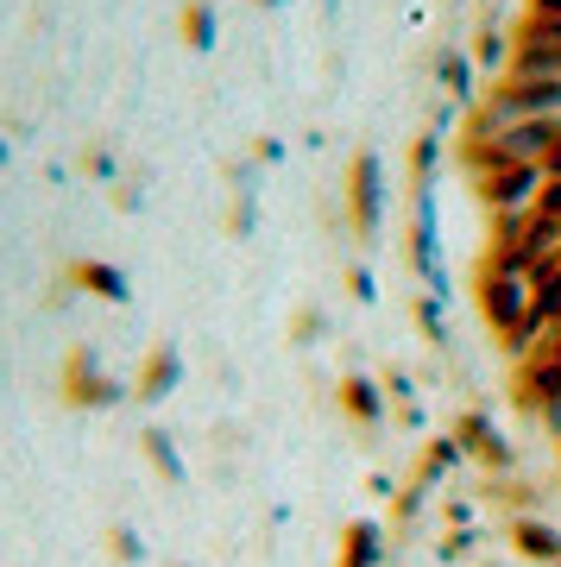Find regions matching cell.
Here are the masks:
<instances>
[{"instance_id": "cell-1", "label": "cell", "mask_w": 561, "mask_h": 567, "mask_svg": "<svg viewBox=\"0 0 561 567\" xmlns=\"http://www.w3.org/2000/svg\"><path fill=\"white\" fill-rule=\"evenodd\" d=\"M542 196V164H499L486 177V203L504 208V215H530Z\"/></svg>"}, {"instance_id": "cell-2", "label": "cell", "mask_w": 561, "mask_h": 567, "mask_svg": "<svg viewBox=\"0 0 561 567\" xmlns=\"http://www.w3.org/2000/svg\"><path fill=\"white\" fill-rule=\"evenodd\" d=\"M504 121H537V114H555L561 107V76H518L499 89V102H492Z\"/></svg>"}, {"instance_id": "cell-3", "label": "cell", "mask_w": 561, "mask_h": 567, "mask_svg": "<svg viewBox=\"0 0 561 567\" xmlns=\"http://www.w3.org/2000/svg\"><path fill=\"white\" fill-rule=\"evenodd\" d=\"M542 177H549V183H561V140L549 145V158H542Z\"/></svg>"}]
</instances>
